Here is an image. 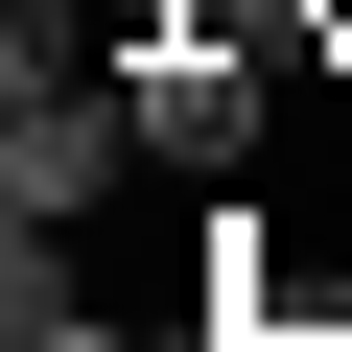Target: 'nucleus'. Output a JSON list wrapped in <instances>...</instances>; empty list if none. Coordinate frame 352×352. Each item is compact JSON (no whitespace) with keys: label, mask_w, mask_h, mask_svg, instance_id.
<instances>
[{"label":"nucleus","mask_w":352,"mask_h":352,"mask_svg":"<svg viewBox=\"0 0 352 352\" xmlns=\"http://www.w3.org/2000/svg\"><path fill=\"white\" fill-rule=\"evenodd\" d=\"M141 164V71H24L0 94V235H94Z\"/></svg>","instance_id":"nucleus-1"},{"label":"nucleus","mask_w":352,"mask_h":352,"mask_svg":"<svg viewBox=\"0 0 352 352\" xmlns=\"http://www.w3.org/2000/svg\"><path fill=\"white\" fill-rule=\"evenodd\" d=\"M0 352H212V282L141 329V305L94 282V235H24V258H0Z\"/></svg>","instance_id":"nucleus-2"},{"label":"nucleus","mask_w":352,"mask_h":352,"mask_svg":"<svg viewBox=\"0 0 352 352\" xmlns=\"http://www.w3.org/2000/svg\"><path fill=\"white\" fill-rule=\"evenodd\" d=\"M305 47H329V71H352V0H305Z\"/></svg>","instance_id":"nucleus-3"}]
</instances>
